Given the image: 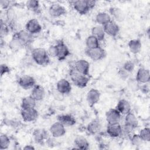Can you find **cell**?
<instances>
[{
    "label": "cell",
    "instance_id": "7bdbcfd3",
    "mask_svg": "<svg viewBox=\"0 0 150 150\" xmlns=\"http://www.w3.org/2000/svg\"><path fill=\"white\" fill-rule=\"evenodd\" d=\"M0 4H1V6H2L3 8H4V9H8V8H10V4H11V2L9 1H4V0H2V1H0Z\"/></svg>",
    "mask_w": 150,
    "mask_h": 150
},
{
    "label": "cell",
    "instance_id": "484cf974",
    "mask_svg": "<svg viewBox=\"0 0 150 150\" xmlns=\"http://www.w3.org/2000/svg\"><path fill=\"white\" fill-rule=\"evenodd\" d=\"M34 140L37 143H42L47 139V132L44 129H36L33 132Z\"/></svg>",
    "mask_w": 150,
    "mask_h": 150
},
{
    "label": "cell",
    "instance_id": "8fae6325",
    "mask_svg": "<svg viewBox=\"0 0 150 150\" xmlns=\"http://www.w3.org/2000/svg\"><path fill=\"white\" fill-rule=\"evenodd\" d=\"M105 34L111 37H116L120 32V27L113 20H111L107 24L103 26Z\"/></svg>",
    "mask_w": 150,
    "mask_h": 150
},
{
    "label": "cell",
    "instance_id": "1f68e13d",
    "mask_svg": "<svg viewBox=\"0 0 150 150\" xmlns=\"http://www.w3.org/2000/svg\"><path fill=\"white\" fill-rule=\"evenodd\" d=\"M100 41L93 35L88 36L86 40V45L87 49H94L100 47Z\"/></svg>",
    "mask_w": 150,
    "mask_h": 150
},
{
    "label": "cell",
    "instance_id": "ab89813d",
    "mask_svg": "<svg viewBox=\"0 0 150 150\" xmlns=\"http://www.w3.org/2000/svg\"><path fill=\"white\" fill-rule=\"evenodd\" d=\"M8 31H9L8 26L5 23V22H3L2 20H1V30H0L1 37L3 38L4 36L8 34Z\"/></svg>",
    "mask_w": 150,
    "mask_h": 150
},
{
    "label": "cell",
    "instance_id": "f35d334b",
    "mask_svg": "<svg viewBox=\"0 0 150 150\" xmlns=\"http://www.w3.org/2000/svg\"><path fill=\"white\" fill-rule=\"evenodd\" d=\"M122 68L129 73L132 72L135 68V64L132 61H127L124 63Z\"/></svg>",
    "mask_w": 150,
    "mask_h": 150
},
{
    "label": "cell",
    "instance_id": "f546056e",
    "mask_svg": "<svg viewBox=\"0 0 150 150\" xmlns=\"http://www.w3.org/2000/svg\"><path fill=\"white\" fill-rule=\"evenodd\" d=\"M128 46L131 53L137 54L140 52L142 47V43L140 40L138 39H133L128 42Z\"/></svg>",
    "mask_w": 150,
    "mask_h": 150
},
{
    "label": "cell",
    "instance_id": "d590c367",
    "mask_svg": "<svg viewBox=\"0 0 150 150\" xmlns=\"http://www.w3.org/2000/svg\"><path fill=\"white\" fill-rule=\"evenodd\" d=\"M138 134L143 141L149 142L150 141V129L148 127L142 128Z\"/></svg>",
    "mask_w": 150,
    "mask_h": 150
},
{
    "label": "cell",
    "instance_id": "b9f144b4",
    "mask_svg": "<svg viewBox=\"0 0 150 150\" xmlns=\"http://www.w3.org/2000/svg\"><path fill=\"white\" fill-rule=\"evenodd\" d=\"M118 74L119 76L121 77V79L123 80H126L127 79L128 76H129V73L127 72L126 70H125L123 68H121L119 70Z\"/></svg>",
    "mask_w": 150,
    "mask_h": 150
},
{
    "label": "cell",
    "instance_id": "4dcf8cb0",
    "mask_svg": "<svg viewBox=\"0 0 150 150\" xmlns=\"http://www.w3.org/2000/svg\"><path fill=\"white\" fill-rule=\"evenodd\" d=\"M24 46H25L24 44L15 35H13L12 38L9 43V48L12 50L17 51L18 50H20Z\"/></svg>",
    "mask_w": 150,
    "mask_h": 150
},
{
    "label": "cell",
    "instance_id": "7a4b0ae2",
    "mask_svg": "<svg viewBox=\"0 0 150 150\" xmlns=\"http://www.w3.org/2000/svg\"><path fill=\"white\" fill-rule=\"evenodd\" d=\"M31 56L33 60L38 65L45 66L49 64L50 57L47 51L42 47H36L32 50Z\"/></svg>",
    "mask_w": 150,
    "mask_h": 150
},
{
    "label": "cell",
    "instance_id": "5bb4252c",
    "mask_svg": "<svg viewBox=\"0 0 150 150\" xmlns=\"http://www.w3.org/2000/svg\"><path fill=\"white\" fill-rule=\"evenodd\" d=\"M121 114L115 108L110 109L106 112L105 119L108 124L119 123L121 120Z\"/></svg>",
    "mask_w": 150,
    "mask_h": 150
},
{
    "label": "cell",
    "instance_id": "83f0119b",
    "mask_svg": "<svg viewBox=\"0 0 150 150\" xmlns=\"http://www.w3.org/2000/svg\"><path fill=\"white\" fill-rule=\"evenodd\" d=\"M36 102L37 101L31 96H26L22 99L21 106L22 109L35 108Z\"/></svg>",
    "mask_w": 150,
    "mask_h": 150
},
{
    "label": "cell",
    "instance_id": "8d00e7d4",
    "mask_svg": "<svg viewBox=\"0 0 150 150\" xmlns=\"http://www.w3.org/2000/svg\"><path fill=\"white\" fill-rule=\"evenodd\" d=\"M128 86L129 89L132 91H137L140 88L139 83L135 79H129L128 81Z\"/></svg>",
    "mask_w": 150,
    "mask_h": 150
},
{
    "label": "cell",
    "instance_id": "277c9868",
    "mask_svg": "<svg viewBox=\"0 0 150 150\" xmlns=\"http://www.w3.org/2000/svg\"><path fill=\"white\" fill-rule=\"evenodd\" d=\"M85 53L86 55L93 61L102 60L106 56L105 50L100 46L94 49H86Z\"/></svg>",
    "mask_w": 150,
    "mask_h": 150
},
{
    "label": "cell",
    "instance_id": "7c38bea8",
    "mask_svg": "<svg viewBox=\"0 0 150 150\" xmlns=\"http://www.w3.org/2000/svg\"><path fill=\"white\" fill-rule=\"evenodd\" d=\"M56 90L62 95L68 94L71 91V85L67 80L61 79L56 83Z\"/></svg>",
    "mask_w": 150,
    "mask_h": 150
},
{
    "label": "cell",
    "instance_id": "4316f807",
    "mask_svg": "<svg viewBox=\"0 0 150 150\" xmlns=\"http://www.w3.org/2000/svg\"><path fill=\"white\" fill-rule=\"evenodd\" d=\"M111 17L110 14L107 12H101L97 14L96 16V21L98 24V25L104 26L108 22L111 21Z\"/></svg>",
    "mask_w": 150,
    "mask_h": 150
},
{
    "label": "cell",
    "instance_id": "d4e9b609",
    "mask_svg": "<svg viewBox=\"0 0 150 150\" xmlns=\"http://www.w3.org/2000/svg\"><path fill=\"white\" fill-rule=\"evenodd\" d=\"M111 17L112 16L116 21L121 22L125 19V15L122 11L117 7H111L109 9V13Z\"/></svg>",
    "mask_w": 150,
    "mask_h": 150
},
{
    "label": "cell",
    "instance_id": "60d3db41",
    "mask_svg": "<svg viewBox=\"0 0 150 150\" xmlns=\"http://www.w3.org/2000/svg\"><path fill=\"white\" fill-rule=\"evenodd\" d=\"M0 70H1V76H4V74L8 73L10 71L11 69H10V67L6 64H1Z\"/></svg>",
    "mask_w": 150,
    "mask_h": 150
},
{
    "label": "cell",
    "instance_id": "836d02e7",
    "mask_svg": "<svg viewBox=\"0 0 150 150\" xmlns=\"http://www.w3.org/2000/svg\"><path fill=\"white\" fill-rule=\"evenodd\" d=\"M26 6L28 9L34 12L38 13L40 11V4L38 1L30 0L28 1L26 3Z\"/></svg>",
    "mask_w": 150,
    "mask_h": 150
},
{
    "label": "cell",
    "instance_id": "8992f818",
    "mask_svg": "<svg viewBox=\"0 0 150 150\" xmlns=\"http://www.w3.org/2000/svg\"><path fill=\"white\" fill-rule=\"evenodd\" d=\"M49 131L53 138H60L66 134L65 126L58 121L53 123L49 128Z\"/></svg>",
    "mask_w": 150,
    "mask_h": 150
},
{
    "label": "cell",
    "instance_id": "f1b7e54d",
    "mask_svg": "<svg viewBox=\"0 0 150 150\" xmlns=\"http://www.w3.org/2000/svg\"><path fill=\"white\" fill-rule=\"evenodd\" d=\"M91 35L95 36L100 42L103 41L105 35L103 26L98 25L93 27L91 29Z\"/></svg>",
    "mask_w": 150,
    "mask_h": 150
},
{
    "label": "cell",
    "instance_id": "52a82bcc",
    "mask_svg": "<svg viewBox=\"0 0 150 150\" xmlns=\"http://www.w3.org/2000/svg\"><path fill=\"white\" fill-rule=\"evenodd\" d=\"M18 83L22 88L28 90L32 88L36 85V81L33 77L29 75H24L18 79Z\"/></svg>",
    "mask_w": 150,
    "mask_h": 150
},
{
    "label": "cell",
    "instance_id": "3957f363",
    "mask_svg": "<svg viewBox=\"0 0 150 150\" xmlns=\"http://www.w3.org/2000/svg\"><path fill=\"white\" fill-rule=\"evenodd\" d=\"M69 76L73 83L79 88H82L86 87L90 81L88 76L79 72L74 67L70 69Z\"/></svg>",
    "mask_w": 150,
    "mask_h": 150
},
{
    "label": "cell",
    "instance_id": "f6af8a7d",
    "mask_svg": "<svg viewBox=\"0 0 150 150\" xmlns=\"http://www.w3.org/2000/svg\"><path fill=\"white\" fill-rule=\"evenodd\" d=\"M87 4H88V5L90 10L95 7V6L96 5V2H97L96 1H94V0H87Z\"/></svg>",
    "mask_w": 150,
    "mask_h": 150
},
{
    "label": "cell",
    "instance_id": "5b68a950",
    "mask_svg": "<svg viewBox=\"0 0 150 150\" xmlns=\"http://www.w3.org/2000/svg\"><path fill=\"white\" fill-rule=\"evenodd\" d=\"M21 115L23 120L25 122H33L38 118V111L35 108L22 109Z\"/></svg>",
    "mask_w": 150,
    "mask_h": 150
},
{
    "label": "cell",
    "instance_id": "ee69618b",
    "mask_svg": "<svg viewBox=\"0 0 150 150\" xmlns=\"http://www.w3.org/2000/svg\"><path fill=\"white\" fill-rule=\"evenodd\" d=\"M143 85L140 86V88L139 89L142 91V93H147L149 92V86L148 85H147V83L145 84H142Z\"/></svg>",
    "mask_w": 150,
    "mask_h": 150
},
{
    "label": "cell",
    "instance_id": "e0dca14e",
    "mask_svg": "<svg viewBox=\"0 0 150 150\" xmlns=\"http://www.w3.org/2000/svg\"><path fill=\"white\" fill-rule=\"evenodd\" d=\"M73 67L79 72L84 75L88 76L90 70V63L86 60L79 59L77 60L74 63Z\"/></svg>",
    "mask_w": 150,
    "mask_h": 150
},
{
    "label": "cell",
    "instance_id": "4fadbf2b",
    "mask_svg": "<svg viewBox=\"0 0 150 150\" xmlns=\"http://www.w3.org/2000/svg\"><path fill=\"white\" fill-rule=\"evenodd\" d=\"M49 13L50 15L53 18H58L66 13V8L60 4H53L51 5L49 8Z\"/></svg>",
    "mask_w": 150,
    "mask_h": 150
},
{
    "label": "cell",
    "instance_id": "ffe728a7",
    "mask_svg": "<svg viewBox=\"0 0 150 150\" xmlns=\"http://www.w3.org/2000/svg\"><path fill=\"white\" fill-rule=\"evenodd\" d=\"M23 44L27 46L32 43L33 40V35L26 30H21L14 34Z\"/></svg>",
    "mask_w": 150,
    "mask_h": 150
},
{
    "label": "cell",
    "instance_id": "44dd1931",
    "mask_svg": "<svg viewBox=\"0 0 150 150\" xmlns=\"http://www.w3.org/2000/svg\"><path fill=\"white\" fill-rule=\"evenodd\" d=\"M115 108L121 115H126L131 111V105L129 102L125 99L120 100L118 102Z\"/></svg>",
    "mask_w": 150,
    "mask_h": 150
},
{
    "label": "cell",
    "instance_id": "d6986e66",
    "mask_svg": "<svg viewBox=\"0 0 150 150\" xmlns=\"http://www.w3.org/2000/svg\"><path fill=\"white\" fill-rule=\"evenodd\" d=\"M102 128V124L99 119L93 120L87 126V130L91 135H96L100 132Z\"/></svg>",
    "mask_w": 150,
    "mask_h": 150
},
{
    "label": "cell",
    "instance_id": "d6a6232c",
    "mask_svg": "<svg viewBox=\"0 0 150 150\" xmlns=\"http://www.w3.org/2000/svg\"><path fill=\"white\" fill-rule=\"evenodd\" d=\"M6 15L9 25L11 27L15 26L16 21V14L15 13V11L10 7L7 9Z\"/></svg>",
    "mask_w": 150,
    "mask_h": 150
},
{
    "label": "cell",
    "instance_id": "cb8c5ba5",
    "mask_svg": "<svg viewBox=\"0 0 150 150\" xmlns=\"http://www.w3.org/2000/svg\"><path fill=\"white\" fill-rule=\"evenodd\" d=\"M76 149L86 150L89 148L90 144L88 140L82 135H77L74 140Z\"/></svg>",
    "mask_w": 150,
    "mask_h": 150
},
{
    "label": "cell",
    "instance_id": "bcb514c9",
    "mask_svg": "<svg viewBox=\"0 0 150 150\" xmlns=\"http://www.w3.org/2000/svg\"><path fill=\"white\" fill-rule=\"evenodd\" d=\"M24 149H34L35 148L30 145H26L25 147H23Z\"/></svg>",
    "mask_w": 150,
    "mask_h": 150
},
{
    "label": "cell",
    "instance_id": "e575fe53",
    "mask_svg": "<svg viewBox=\"0 0 150 150\" xmlns=\"http://www.w3.org/2000/svg\"><path fill=\"white\" fill-rule=\"evenodd\" d=\"M10 139L9 137L5 134H2L0 137V149L1 150L6 149L10 145Z\"/></svg>",
    "mask_w": 150,
    "mask_h": 150
},
{
    "label": "cell",
    "instance_id": "9c48e42d",
    "mask_svg": "<svg viewBox=\"0 0 150 150\" xmlns=\"http://www.w3.org/2000/svg\"><path fill=\"white\" fill-rule=\"evenodd\" d=\"M71 3L74 9L79 14L86 15L90 11L87 0L74 1Z\"/></svg>",
    "mask_w": 150,
    "mask_h": 150
},
{
    "label": "cell",
    "instance_id": "7402d4cb",
    "mask_svg": "<svg viewBox=\"0 0 150 150\" xmlns=\"http://www.w3.org/2000/svg\"><path fill=\"white\" fill-rule=\"evenodd\" d=\"M124 125L128 127L133 129L138 127V121L135 115L131 111L125 115Z\"/></svg>",
    "mask_w": 150,
    "mask_h": 150
},
{
    "label": "cell",
    "instance_id": "603a6c76",
    "mask_svg": "<svg viewBox=\"0 0 150 150\" xmlns=\"http://www.w3.org/2000/svg\"><path fill=\"white\" fill-rule=\"evenodd\" d=\"M57 121L61 122L65 127L73 126L76 122V121L74 117L69 114H60L58 115Z\"/></svg>",
    "mask_w": 150,
    "mask_h": 150
},
{
    "label": "cell",
    "instance_id": "ac0fdd59",
    "mask_svg": "<svg viewBox=\"0 0 150 150\" xmlns=\"http://www.w3.org/2000/svg\"><path fill=\"white\" fill-rule=\"evenodd\" d=\"M30 96H31L36 101H41L45 96V90L42 86L36 84L32 88Z\"/></svg>",
    "mask_w": 150,
    "mask_h": 150
},
{
    "label": "cell",
    "instance_id": "9a60e30c",
    "mask_svg": "<svg viewBox=\"0 0 150 150\" xmlns=\"http://www.w3.org/2000/svg\"><path fill=\"white\" fill-rule=\"evenodd\" d=\"M135 80L139 84H145L149 83L150 80V74L149 70L144 67L139 68L137 70Z\"/></svg>",
    "mask_w": 150,
    "mask_h": 150
},
{
    "label": "cell",
    "instance_id": "ba28073f",
    "mask_svg": "<svg viewBox=\"0 0 150 150\" xmlns=\"http://www.w3.org/2000/svg\"><path fill=\"white\" fill-rule=\"evenodd\" d=\"M25 30L31 35H36L42 30V26L39 22L36 19H29L25 25Z\"/></svg>",
    "mask_w": 150,
    "mask_h": 150
},
{
    "label": "cell",
    "instance_id": "2e32d148",
    "mask_svg": "<svg viewBox=\"0 0 150 150\" xmlns=\"http://www.w3.org/2000/svg\"><path fill=\"white\" fill-rule=\"evenodd\" d=\"M101 94L100 91L95 88H91L87 93L86 100L90 107L96 105L100 100Z\"/></svg>",
    "mask_w": 150,
    "mask_h": 150
},
{
    "label": "cell",
    "instance_id": "30bf717a",
    "mask_svg": "<svg viewBox=\"0 0 150 150\" xmlns=\"http://www.w3.org/2000/svg\"><path fill=\"white\" fill-rule=\"evenodd\" d=\"M106 131L110 137L112 138H118L122 134V127L120 123L108 124Z\"/></svg>",
    "mask_w": 150,
    "mask_h": 150
},
{
    "label": "cell",
    "instance_id": "6da1fadb",
    "mask_svg": "<svg viewBox=\"0 0 150 150\" xmlns=\"http://www.w3.org/2000/svg\"><path fill=\"white\" fill-rule=\"evenodd\" d=\"M47 52L49 56L56 57L59 61L65 60L70 53L68 47L62 40H59L54 45L50 46Z\"/></svg>",
    "mask_w": 150,
    "mask_h": 150
},
{
    "label": "cell",
    "instance_id": "74e56055",
    "mask_svg": "<svg viewBox=\"0 0 150 150\" xmlns=\"http://www.w3.org/2000/svg\"><path fill=\"white\" fill-rule=\"evenodd\" d=\"M131 142L134 146H139L143 142L142 139L139 134H134L131 136Z\"/></svg>",
    "mask_w": 150,
    "mask_h": 150
}]
</instances>
